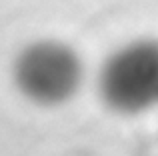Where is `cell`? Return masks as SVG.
<instances>
[{"label":"cell","instance_id":"1","mask_svg":"<svg viewBox=\"0 0 158 156\" xmlns=\"http://www.w3.org/2000/svg\"><path fill=\"white\" fill-rule=\"evenodd\" d=\"M10 74L24 100L42 108H56L80 92L84 62L70 44L40 38L20 48L12 60Z\"/></svg>","mask_w":158,"mask_h":156},{"label":"cell","instance_id":"2","mask_svg":"<svg viewBox=\"0 0 158 156\" xmlns=\"http://www.w3.org/2000/svg\"><path fill=\"white\" fill-rule=\"evenodd\" d=\"M98 98L110 112L136 116L158 106V40L140 38L116 48L96 76Z\"/></svg>","mask_w":158,"mask_h":156}]
</instances>
